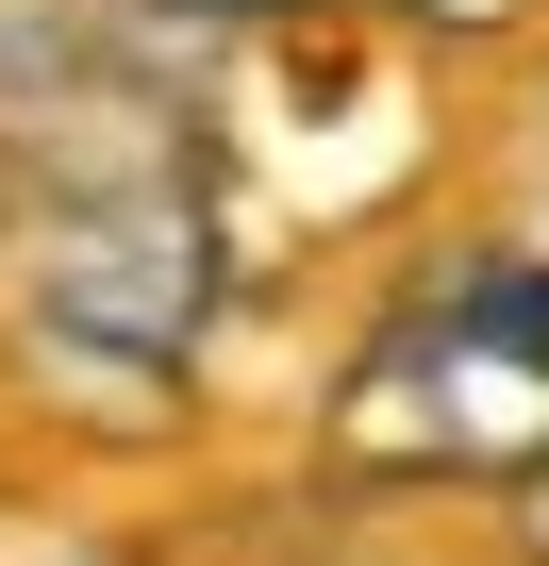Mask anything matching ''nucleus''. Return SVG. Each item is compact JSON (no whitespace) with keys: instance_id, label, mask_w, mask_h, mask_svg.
<instances>
[{"instance_id":"1","label":"nucleus","mask_w":549,"mask_h":566,"mask_svg":"<svg viewBox=\"0 0 549 566\" xmlns=\"http://www.w3.org/2000/svg\"><path fill=\"white\" fill-rule=\"evenodd\" d=\"M334 467L383 483H532L549 467V266H466L367 334L334 384Z\"/></svg>"},{"instance_id":"2","label":"nucleus","mask_w":549,"mask_h":566,"mask_svg":"<svg viewBox=\"0 0 549 566\" xmlns=\"http://www.w3.org/2000/svg\"><path fill=\"white\" fill-rule=\"evenodd\" d=\"M18 317H34L51 350H117V367H183V350H200V317H217V200L183 184V150L51 167V184H34Z\"/></svg>"},{"instance_id":"3","label":"nucleus","mask_w":549,"mask_h":566,"mask_svg":"<svg viewBox=\"0 0 549 566\" xmlns=\"http://www.w3.org/2000/svg\"><path fill=\"white\" fill-rule=\"evenodd\" d=\"M134 18H183V34H250V18H284V0H134Z\"/></svg>"},{"instance_id":"4","label":"nucleus","mask_w":549,"mask_h":566,"mask_svg":"<svg viewBox=\"0 0 549 566\" xmlns=\"http://www.w3.org/2000/svg\"><path fill=\"white\" fill-rule=\"evenodd\" d=\"M400 18H433V34H499L516 0H400Z\"/></svg>"}]
</instances>
